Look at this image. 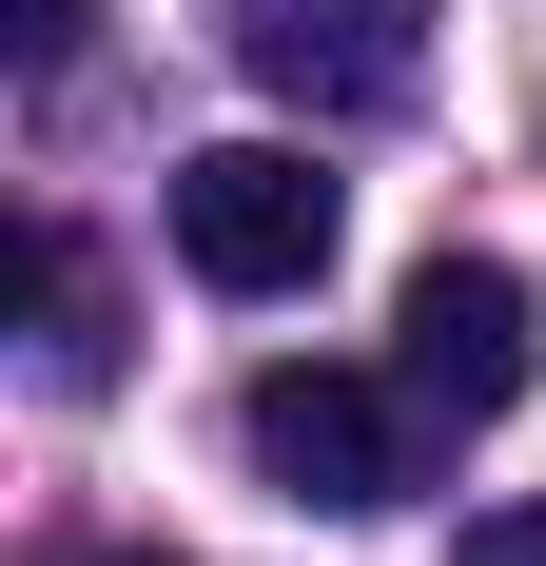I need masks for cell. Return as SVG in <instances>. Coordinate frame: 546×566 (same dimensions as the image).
I'll return each instance as SVG.
<instances>
[{"instance_id": "cell-4", "label": "cell", "mask_w": 546, "mask_h": 566, "mask_svg": "<svg viewBox=\"0 0 546 566\" xmlns=\"http://www.w3.org/2000/svg\"><path fill=\"white\" fill-rule=\"evenodd\" d=\"M234 40H254L273 98H313V117H371L430 78V0H234Z\"/></svg>"}, {"instance_id": "cell-3", "label": "cell", "mask_w": 546, "mask_h": 566, "mask_svg": "<svg viewBox=\"0 0 546 566\" xmlns=\"http://www.w3.org/2000/svg\"><path fill=\"white\" fill-rule=\"evenodd\" d=\"M390 371H410V391H430V430H489V410H527V274H507V254H430V274H410V313H390Z\"/></svg>"}, {"instance_id": "cell-2", "label": "cell", "mask_w": 546, "mask_h": 566, "mask_svg": "<svg viewBox=\"0 0 546 566\" xmlns=\"http://www.w3.org/2000/svg\"><path fill=\"white\" fill-rule=\"evenodd\" d=\"M351 196H332L293 137H216V157H176V274L196 293H313Z\"/></svg>"}, {"instance_id": "cell-6", "label": "cell", "mask_w": 546, "mask_h": 566, "mask_svg": "<svg viewBox=\"0 0 546 566\" xmlns=\"http://www.w3.org/2000/svg\"><path fill=\"white\" fill-rule=\"evenodd\" d=\"M0 40H20V59H40V78H59V59L98 40V0H20V20H0Z\"/></svg>"}, {"instance_id": "cell-7", "label": "cell", "mask_w": 546, "mask_h": 566, "mask_svg": "<svg viewBox=\"0 0 546 566\" xmlns=\"http://www.w3.org/2000/svg\"><path fill=\"white\" fill-rule=\"evenodd\" d=\"M449 566H546V509H489V527H469Z\"/></svg>"}, {"instance_id": "cell-8", "label": "cell", "mask_w": 546, "mask_h": 566, "mask_svg": "<svg viewBox=\"0 0 546 566\" xmlns=\"http://www.w3.org/2000/svg\"><path fill=\"white\" fill-rule=\"evenodd\" d=\"M117 566H176V547H117Z\"/></svg>"}, {"instance_id": "cell-1", "label": "cell", "mask_w": 546, "mask_h": 566, "mask_svg": "<svg viewBox=\"0 0 546 566\" xmlns=\"http://www.w3.org/2000/svg\"><path fill=\"white\" fill-rule=\"evenodd\" d=\"M410 430H430V391L410 371H254L234 391V450H254V489L273 509H332V527H371V509H410Z\"/></svg>"}, {"instance_id": "cell-5", "label": "cell", "mask_w": 546, "mask_h": 566, "mask_svg": "<svg viewBox=\"0 0 546 566\" xmlns=\"http://www.w3.org/2000/svg\"><path fill=\"white\" fill-rule=\"evenodd\" d=\"M20 274H40V371H59V391H98V371H117V333H98V274H78V234H40Z\"/></svg>"}]
</instances>
